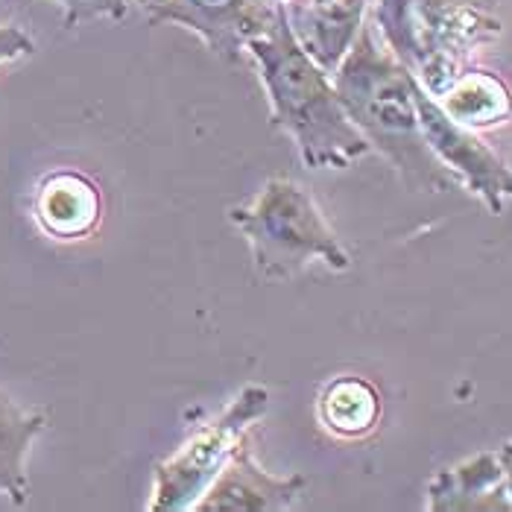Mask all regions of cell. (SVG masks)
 <instances>
[{"label":"cell","instance_id":"1","mask_svg":"<svg viewBox=\"0 0 512 512\" xmlns=\"http://www.w3.org/2000/svg\"><path fill=\"white\" fill-rule=\"evenodd\" d=\"M337 100L369 150L381 153L416 194H442L457 182L431 153L413 100L416 77L378 44L372 27L360 24L357 36L331 71Z\"/></svg>","mask_w":512,"mask_h":512},{"label":"cell","instance_id":"2","mask_svg":"<svg viewBox=\"0 0 512 512\" xmlns=\"http://www.w3.org/2000/svg\"><path fill=\"white\" fill-rule=\"evenodd\" d=\"M243 53L252 56L264 82L270 123L293 138L305 167L346 170L369 153V144L337 100L331 74L293 39L281 12L267 33L246 41Z\"/></svg>","mask_w":512,"mask_h":512},{"label":"cell","instance_id":"3","mask_svg":"<svg viewBox=\"0 0 512 512\" xmlns=\"http://www.w3.org/2000/svg\"><path fill=\"white\" fill-rule=\"evenodd\" d=\"M375 24L384 47L431 97L504 36L498 0H375Z\"/></svg>","mask_w":512,"mask_h":512},{"label":"cell","instance_id":"4","mask_svg":"<svg viewBox=\"0 0 512 512\" xmlns=\"http://www.w3.org/2000/svg\"><path fill=\"white\" fill-rule=\"evenodd\" d=\"M229 220L243 232L255 270L267 281L293 278L311 261H322L337 273L352 267L346 246L325 223L316 199L293 179H267L249 205L229 208Z\"/></svg>","mask_w":512,"mask_h":512},{"label":"cell","instance_id":"5","mask_svg":"<svg viewBox=\"0 0 512 512\" xmlns=\"http://www.w3.org/2000/svg\"><path fill=\"white\" fill-rule=\"evenodd\" d=\"M270 393L261 384H246L240 393L226 404V410L202 425L173 457L156 463L153 469V495L150 512L191 510L208 483L226 466L237 442L252 431L255 422L267 416Z\"/></svg>","mask_w":512,"mask_h":512},{"label":"cell","instance_id":"6","mask_svg":"<svg viewBox=\"0 0 512 512\" xmlns=\"http://www.w3.org/2000/svg\"><path fill=\"white\" fill-rule=\"evenodd\" d=\"M413 100H416L422 135L436 161L448 170L454 182H460L469 194L480 199L489 214L495 217L504 214V205L512 191L510 167L495 156L492 147H486L477 138V132L448 118L442 106L419 85V79L413 85Z\"/></svg>","mask_w":512,"mask_h":512},{"label":"cell","instance_id":"7","mask_svg":"<svg viewBox=\"0 0 512 512\" xmlns=\"http://www.w3.org/2000/svg\"><path fill=\"white\" fill-rule=\"evenodd\" d=\"M144 9L153 27H185L226 62H237L246 41L267 33L278 18V6L270 0H147Z\"/></svg>","mask_w":512,"mask_h":512},{"label":"cell","instance_id":"8","mask_svg":"<svg viewBox=\"0 0 512 512\" xmlns=\"http://www.w3.org/2000/svg\"><path fill=\"white\" fill-rule=\"evenodd\" d=\"M308 492L305 474L273 477L252 457L249 439L243 436L226 460V466L208 483L191 507L194 512H281L293 510Z\"/></svg>","mask_w":512,"mask_h":512},{"label":"cell","instance_id":"9","mask_svg":"<svg viewBox=\"0 0 512 512\" xmlns=\"http://www.w3.org/2000/svg\"><path fill=\"white\" fill-rule=\"evenodd\" d=\"M425 498L428 512H510V445L436 472Z\"/></svg>","mask_w":512,"mask_h":512},{"label":"cell","instance_id":"10","mask_svg":"<svg viewBox=\"0 0 512 512\" xmlns=\"http://www.w3.org/2000/svg\"><path fill=\"white\" fill-rule=\"evenodd\" d=\"M276 6L293 39L331 74L357 36L369 0H276Z\"/></svg>","mask_w":512,"mask_h":512},{"label":"cell","instance_id":"11","mask_svg":"<svg viewBox=\"0 0 512 512\" xmlns=\"http://www.w3.org/2000/svg\"><path fill=\"white\" fill-rule=\"evenodd\" d=\"M33 214L44 235L56 240H82L100 226L103 217L100 185L82 170H53L36 188Z\"/></svg>","mask_w":512,"mask_h":512},{"label":"cell","instance_id":"12","mask_svg":"<svg viewBox=\"0 0 512 512\" xmlns=\"http://www.w3.org/2000/svg\"><path fill=\"white\" fill-rule=\"evenodd\" d=\"M44 428V410H30L0 390V495H6L12 507H24L30 498L27 457Z\"/></svg>","mask_w":512,"mask_h":512},{"label":"cell","instance_id":"13","mask_svg":"<svg viewBox=\"0 0 512 512\" xmlns=\"http://www.w3.org/2000/svg\"><path fill=\"white\" fill-rule=\"evenodd\" d=\"M442 106V112L460 126L480 132V129H495L510 120V91L504 79L483 68H466L454 79L439 97H434Z\"/></svg>","mask_w":512,"mask_h":512},{"label":"cell","instance_id":"14","mask_svg":"<svg viewBox=\"0 0 512 512\" xmlns=\"http://www.w3.org/2000/svg\"><path fill=\"white\" fill-rule=\"evenodd\" d=\"M319 422L325 431L346 439L366 436L381 419V395L378 390L357 375H340L325 390L319 393L316 401Z\"/></svg>","mask_w":512,"mask_h":512},{"label":"cell","instance_id":"15","mask_svg":"<svg viewBox=\"0 0 512 512\" xmlns=\"http://www.w3.org/2000/svg\"><path fill=\"white\" fill-rule=\"evenodd\" d=\"M62 9V24L68 30H74L85 21H97V18H112L120 21L126 18L132 3H147V0H50Z\"/></svg>","mask_w":512,"mask_h":512},{"label":"cell","instance_id":"16","mask_svg":"<svg viewBox=\"0 0 512 512\" xmlns=\"http://www.w3.org/2000/svg\"><path fill=\"white\" fill-rule=\"evenodd\" d=\"M36 53V41L15 24H0V65L18 62Z\"/></svg>","mask_w":512,"mask_h":512}]
</instances>
